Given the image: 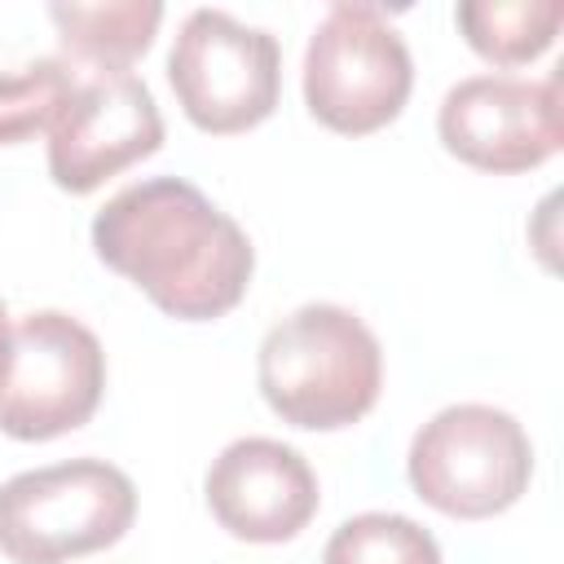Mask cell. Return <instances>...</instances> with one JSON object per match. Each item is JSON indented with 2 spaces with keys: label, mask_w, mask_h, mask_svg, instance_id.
<instances>
[{
  "label": "cell",
  "mask_w": 564,
  "mask_h": 564,
  "mask_svg": "<svg viewBox=\"0 0 564 564\" xmlns=\"http://www.w3.org/2000/svg\"><path fill=\"white\" fill-rule=\"evenodd\" d=\"M93 251L181 322L225 317L256 273L247 229L181 176H150L106 198Z\"/></svg>",
  "instance_id": "6da1fadb"
},
{
  "label": "cell",
  "mask_w": 564,
  "mask_h": 564,
  "mask_svg": "<svg viewBox=\"0 0 564 564\" xmlns=\"http://www.w3.org/2000/svg\"><path fill=\"white\" fill-rule=\"evenodd\" d=\"M256 379L282 423L339 432L375 410L383 388V348L352 308L317 300L269 326Z\"/></svg>",
  "instance_id": "7a4b0ae2"
},
{
  "label": "cell",
  "mask_w": 564,
  "mask_h": 564,
  "mask_svg": "<svg viewBox=\"0 0 564 564\" xmlns=\"http://www.w3.org/2000/svg\"><path fill=\"white\" fill-rule=\"evenodd\" d=\"M137 520V485L106 458H66L0 485V555L66 564L115 546Z\"/></svg>",
  "instance_id": "3957f363"
},
{
  "label": "cell",
  "mask_w": 564,
  "mask_h": 564,
  "mask_svg": "<svg viewBox=\"0 0 564 564\" xmlns=\"http://www.w3.org/2000/svg\"><path fill=\"white\" fill-rule=\"evenodd\" d=\"M414 88V62L375 0H335L304 48V106L344 137L379 132L401 115Z\"/></svg>",
  "instance_id": "277c9868"
},
{
  "label": "cell",
  "mask_w": 564,
  "mask_h": 564,
  "mask_svg": "<svg viewBox=\"0 0 564 564\" xmlns=\"http://www.w3.org/2000/svg\"><path fill=\"white\" fill-rule=\"evenodd\" d=\"M405 476L441 516L485 520L516 507L529 489L533 441L516 414L485 401H458L414 432Z\"/></svg>",
  "instance_id": "5b68a950"
},
{
  "label": "cell",
  "mask_w": 564,
  "mask_h": 564,
  "mask_svg": "<svg viewBox=\"0 0 564 564\" xmlns=\"http://www.w3.org/2000/svg\"><path fill=\"white\" fill-rule=\"evenodd\" d=\"M167 79L194 128L234 137L264 123L282 93V48L264 26H247L225 9L185 13Z\"/></svg>",
  "instance_id": "8992f818"
},
{
  "label": "cell",
  "mask_w": 564,
  "mask_h": 564,
  "mask_svg": "<svg viewBox=\"0 0 564 564\" xmlns=\"http://www.w3.org/2000/svg\"><path fill=\"white\" fill-rule=\"evenodd\" d=\"M106 392L101 339L62 308H35L13 322V352L0 383V432L13 441H53L93 419Z\"/></svg>",
  "instance_id": "52a82bcc"
},
{
  "label": "cell",
  "mask_w": 564,
  "mask_h": 564,
  "mask_svg": "<svg viewBox=\"0 0 564 564\" xmlns=\"http://www.w3.org/2000/svg\"><path fill=\"white\" fill-rule=\"evenodd\" d=\"M163 145L154 93L132 70L75 66V84L48 123V176L66 194H93Z\"/></svg>",
  "instance_id": "ba28073f"
},
{
  "label": "cell",
  "mask_w": 564,
  "mask_h": 564,
  "mask_svg": "<svg viewBox=\"0 0 564 564\" xmlns=\"http://www.w3.org/2000/svg\"><path fill=\"white\" fill-rule=\"evenodd\" d=\"M441 145L480 172H529L564 145L560 75H467L436 110Z\"/></svg>",
  "instance_id": "9c48e42d"
},
{
  "label": "cell",
  "mask_w": 564,
  "mask_h": 564,
  "mask_svg": "<svg viewBox=\"0 0 564 564\" xmlns=\"http://www.w3.org/2000/svg\"><path fill=\"white\" fill-rule=\"evenodd\" d=\"M207 507L238 542H291L317 516L322 489L308 458L273 436H242L225 445L203 480Z\"/></svg>",
  "instance_id": "30bf717a"
},
{
  "label": "cell",
  "mask_w": 564,
  "mask_h": 564,
  "mask_svg": "<svg viewBox=\"0 0 564 564\" xmlns=\"http://www.w3.org/2000/svg\"><path fill=\"white\" fill-rule=\"evenodd\" d=\"M48 18L62 35V48L75 66L128 70L141 57L163 22L159 0H106V4H48Z\"/></svg>",
  "instance_id": "8fae6325"
},
{
  "label": "cell",
  "mask_w": 564,
  "mask_h": 564,
  "mask_svg": "<svg viewBox=\"0 0 564 564\" xmlns=\"http://www.w3.org/2000/svg\"><path fill=\"white\" fill-rule=\"evenodd\" d=\"M454 22L480 57L498 66H524L555 44L564 0H463Z\"/></svg>",
  "instance_id": "7c38bea8"
},
{
  "label": "cell",
  "mask_w": 564,
  "mask_h": 564,
  "mask_svg": "<svg viewBox=\"0 0 564 564\" xmlns=\"http://www.w3.org/2000/svg\"><path fill=\"white\" fill-rule=\"evenodd\" d=\"M322 564H441V546L410 516L361 511L330 533Z\"/></svg>",
  "instance_id": "4fadbf2b"
},
{
  "label": "cell",
  "mask_w": 564,
  "mask_h": 564,
  "mask_svg": "<svg viewBox=\"0 0 564 564\" xmlns=\"http://www.w3.org/2000/svg\"><path fill=\"white\" fill-rule=\"evenodd\" d=\"M75 84L70 57H40L13 75L0 70V145H18L35 132H48Z\"/></svg>",
  "instance_id": "5bb4252c"
},
{
  "label": "cell",
  "mask_w": 564,
  "mask_h": 564,
  "mask_svg": "<svg viewBox=\"0 0 564 564\" xmlns=\"http://www.w3.org/2000/svg\"><path fill=\"white\" fill-rule=\"evenodd\" d=\"M9 352H13V322H9V308L0 300V383H4V370H9Z\"/></svg>",
  "instance_id": "9a60e30c"
}]
</instances>
